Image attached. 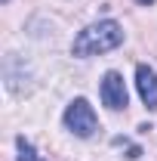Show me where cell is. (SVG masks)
Returning <instances> with one entry per match:
<instances>
[{"label":"cell","instance_id":"obj_1","mask_svg":"<svg viewBox=\"0 0 157 161\" xmlns=\"http://www.w3.org/2000/svg\"><path fill=\"white\" fill-rule=\"evenodd\" d=\"M123 43V28L120 22L114 19H105V22H96L89 28H83L74 43H71V53L77 59H89V56H99V53H111Z\"/></svg>","mask_w":157,"mask_h":161},{"label":"cell","instance_id":"obj_2","mask_svg":"<svg viewBox=\"0 0 157 161\" xmlns=\"http://www.w3.org/2000/svg\"><path fill=\"white\" fill-rule=\"evenodd\" d=\"M65 127H68L74 136H80V140H89V136L99 130L96 112H93V105L83 99V96L68 102V108H65Z\"/></svg>","mask_w":157,"mask_h":161},{"label":"cell","instance_id":"obj_3","mask_svg":"<svg viewBox=\"0 0 157 161\" xmlns=\"http://www.w3.org/2000/svg\"><path fill=\"white\" fill-rule=\"evenodd\" d=\"M102 102L111 108V112H120V108H126V84L120 78V71H108L105 78H102Z\"/></svg>","mask_w":157,"mask_h":161},{"label":"cell","instance_id":"obj_4","mask_svg":"<svg viewBox=\"0 0 157 161\" xmlns=\"http://www.w3.org/2000/svg\"><path fill=\"white\" fill-rule=\"evenodd\" d=\"M136 90L148 108H157V71L151 65H139L136 68Z\"/></svg>","mask_w":157,"mask_h":161},{"label":"cell","instance_id":"obj_5","mask_svg":"<svg viewBox=\"0 0 157 161\" xmlns=\"http://www.w3.org/2000/svg\"><path fill=\"white\" fill-rule=\"evenodd\" d=\"M16 149H19V161H43V158L37 155V149L25 140V136H19V140H16Z\"/></svg>","mask_w":157,"mask_h":161},{"label":"cell","instance_id":"obj_6","mask_svg":"<svg viewBox=\"0 0 157 161\" xmlns=\"http://www.w3.org/2000/svg\"><path fill=\"white\" fill-rule=\"evenodd\" d=\"M136 3H142V6H151V3H154V0H136Z\"/></svg>","mask_w":157,"mask_h":161},{"label":"cell","instance_id":"obj_7","mask_svg":"<svg viewBox=\"0 0 157 161\" xmlns=\"http://www.w3.org/2000/svg\"><path fill=\"white\" fill-rule=\"evenodd\" d=\"M3 3H9V0H3Z\"/></svg>","mask_w":157,"mask_h":161}]
</instances>
